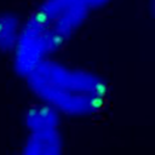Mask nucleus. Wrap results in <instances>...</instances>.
Wrapping results in <instances>:
<instances>
[{
    "instance_id": "obj_2",
    "label": "nucleus",
    "mask_w": 155,
    "mask_h": 155,
    "mask_svg": "<svg viewBox=\"0 0 155 155\" xmlns=\"http://www.w3.org/2000/svg\"><path fill=\"white\" fill-rule=\"evenodd\" d=\"M91 11L81 0H42L22 25L15 46V68L25 76L52 58L84 25Z\"/></svg>"
},
{
    "instance_id": "obj_4",
    "label": "nucleus",
    "mask_w": 155,
    "mask_h": 155,
    "mask_svg": "<svg viewBox=\"0 0 155 155\" xmlns=\"http://www.w3.org/2000/svg\"><path fill=\"white\" fill-rule=\"evenodd\" d=\"M21 28L15 16H0V50H15Z\"/></svg>"
},
{
    "instance_id": "obj_3",
    "label": "nucleus",
    "mask_w": 155,
    "mask_h": 155,
    "mask_svg": "<svg viewBox=\"0 0 155 155\" xmlns=\"http://www.w3.org/2000/svg\"><path fill=\"white\" fill-rule=\"evenodd\" d=\"M28 132L23 153L31 155H57L63 151V136L59 127L40 128Z\"/></svg>"
},
{
    "instance_id": "obj_6",
    "label": "nucleus",
    "mask_w": 155,
    "mask_h": 155,
    "mask_svg": "<svg viewBox=\"0 0 155 155\" xmlns=\"http://www.w3.org/2000/svg\"><path fill=\"white\" fill-rule=\"evenodd\" d=\"M150 4H151V10H153V13L155 17V0H150Z\"/></svg>"
},
{
    "instance_id": "obj_5",
    "label": "nucleus",
    "mask_w": 155,
    "mask_h": 155,
    "mask_svg": "<svg viewBox=\"0 0 155 155\" xmlns=\"http://www.w3.org/2000/svg\"><path fill=\"white\" fill-rule=\"evenodd\" d=\"M81 2L92 12L107 6L110 2V0H81Z\"/></svg>"
},
{
    "instance_id": "obj_1",
    "label": "nucleus",
    "mask_w": 155,
    "mask_h": 155,
    "mask_svg": "<svg viewBox=\"0 0 155 155\" xmlns=\"http://www.w3.org/2000/svg\"><path fill=\"white\" fill-rule=\"evenodd\" d=\"M24 78L39 102L61 116H91L103 107L108 96L102 76L53 57L35 65Z\"/></svg>"
}]
</instances>
